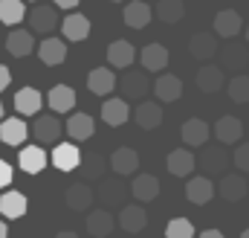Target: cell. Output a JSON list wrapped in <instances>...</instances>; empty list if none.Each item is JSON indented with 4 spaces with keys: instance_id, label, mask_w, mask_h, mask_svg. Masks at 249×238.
Listing matches in <instances>:
<instances>
[{
    "instance_id": "4fadbf2b",
    "label": "cell",
    "mask_w": 249,
    "mask_h": 238,
    "mask_svg": "<svg viewBox=\"0 0 249 238\" xmlns=\"http://www.w3.org/2000/svg\"><path fill=\"white\" fill-rule=\"evenodd\" d=\"M214 189H217V195H220L226 203H238V200L247 198L249 186H247V180H244V175H223Z\"/></svg>"
},
{
    "instance_id": "836d02e7",
    "label": "cell",
    "mask_w": 249,
    "mask_h": 238,
    "mask_svg": "<svg viewBox=\"0 0 249 238\" xmlns=\"http://www.w3.org/2000/svg\"><path fill=\"white\" fill-rule=\"evenodd\" d=\"M6 50H9L15 59H26V56L35 50V38H32V32H29V29H15V32H9V38H6Z\"/></svg>"
},
{
    "instance_id": "f5cc1de1",
    "label": "cell",
    "mask_w": 249,
    "mask_h": 238,
    "mask_svg": "<svg viewBox=\"0 0 249 238\" xmlns=\"http://www.w3.org/2000/svg\"><path fill=\"white\" fill-rule=\"evenodd\" d=\"M110 3H122V0H110Z\"/></svg>"
},
{
    "instance_id": "9c48e42d",
    "label": "cell",
    "mask_w": 249,
    "mask_h": 238,
    "mask_svg": "<svg viewBox=\"0 0 249 238\" xmlns=\"http://www.w3.org/2000/svg\"><path fill=\"white\" fill-rule=\"evenodd\" d=\"M212 26H214V35H220V38H238L241 29H244V20H241V15L235 9H220L214 15Z\"/></svg>"
},
{
    "instance_id": "5b68a950",
    "label": "cell",
    "mask_w": 249,
    "mask_h": 238,
    "mask_svg": "<svg viewBox=\"0 0 249 238\" xmlns=\"http://www.w3.org/2000/svg\"><path fill=\"white\" fill-rule=\"evenodd\" d=\"M180 137H183V142H186L188 148H203V145L209 142V137H212V128H209L206 119L194 117V119H186V122H183Z\"/></svg>"
},
{
    "instance_id": "74e56055",
    "label": "cell",
    "mask_w": 249,
    "mask_h": 238,
    "mask_svg": "<svg viewBox=\"0 0 249 238\" xmlns=\"http://www.w3.org/2000/svg\"><path fill=\"white\" fill-rule=\"evenodd\" d=\"M154 15L162 20V23H180L186 18V3L183 0H160Z\"/></svg>"
},
{
    "instance_id": "7bdbcfd3",
    "label": "cell",
    "mask_w": 249,
    "mask_h": 238,
    "mask_svg": "<svg viewBox=\"0 0 249 238\" xmlns=\"http://www.w3.org/2000/svg\"><path fill=\"white\" fill-rule=\"evenodd\" d=\"M12 178H15V172H12V166H9L6 160H0V189H6V186L12 183Z\"/></svg>"
},
{
    "instance_id": "83f0119b",
    "label": "cell",
    "mask_w": 249,
    "mask_h": 238,
    "mask_svg": "<svg viewBox=\"0 0 249 238\" xmlns=\"http://www.w3.org/2000/svg\"><path fill=\"white\" fill-rule=\"evenodd\" d=\"M133 119H136V125H139L142 131L160 128V125H162V108H160V102H139Z\"/></svg>"
},
{
    "instance_id": "4316f807",
    "label": "cell",
    "mask_w": 249,
    "mask_h": 238,
    "mask_svg": "<svg viewBox=\"0 0 249 238\" xmlns=\"http://www.w3.org/2000/svg\"><path fill=\"white\" fill-rule=\"evenodd\" d=\"M26 195H20V192H3L0 195V215L3 218H9V221H18V218H23L26 215Z\"/></svg>"
},
{
    "instance_id": "2e32d148",
    "label": "cell",
    "mask_w": 249,
    "mask_h": 238,
    "mask_svg": "<svg viewBox=\"0 0 249 238\" xmlns=\"http://www.w3.org/2000/svg\"><path fill=\"white\" fill-rule=\"evenodd\" d=\"M214 195H217V189H214L212 178H206V175H197V178H191L186 183V198L191 200V203H197V206L209 203Z\"/></svg>"
},
{
    "instance_id": "44dd1931",
    "label": "cell",
    "mask_w": 249,
    "mask_h": 238,
    "mask_svg": "<svg viewBox=\"0 0 249 238\" xmlns=\"http://www.w3.org/2000/svg\"><path fill=\"white\" fill-rule=\"evenodd\" d=\"M212 134L217 137V142H226V145L241 142V137H244V122L238 117H220L217 125L212 128Z\"/></svg>"
},
{
    "instance_id": "60d3db41",
    "label": "cell",
    "mask_w": 249,
    "mask_h": 238,
    "mask_svg": "<svg viewBox=\"0 0 249 238\" xmlns=\"http://www.w3.org/2000/svg\"><path fill=\"white\" fill-rule=\"evenodd\" d=\"M194 224L188 221V218H174V221H168V227H165V238H194Z\"/></svg>"
},
{
    "instance_id": "4dcf8cb0",
    "label": "cell",
    "mask_w": 249,
    "mask_h": 238,
    "mask_svg": "<svg viewBox=\"0 0 249 238\" xmlns=\"http://www.w3.org/2000/svg\"><path fill=\"white\" fill-rule=\"evenodd\" d=\"M38 59L44 61L47 67H58L67 59V44L61 38H44L41 47H38Z\"/></svg>"
},
{
    "instance_id": "ee69618b",
    "label": "cell",
    "mask_w": 249,
    "mask_h": 238,
    "mask_svg": "<svg viewBox=\"0 0 249 238\" xmlns=\"http://www.w3.org/2000/svg\"><path fill=\"white\" fill-rule=\"evenodd\" d=\"M9 81H12V73H9V67H3V64H0V90H6V87H9Z\"/></svg>"
},
{
    "instance_id": "b9f144b4",
    "label": "cell",
    "mask_w": 249,
    "mask_h": 238,
    "mask_svg": "<svg viewBox=\"0 0 249 238\" xmlns=\"http://www.w3.org/2000/svg\"><path fill=\"white\" fill-rule=\"evenodd\" d=\"M232 163H235V166H238V169L247 175V172H249V142H244V145H238V148H235V154H232Z\"/></svg>"
},
{
    "instance_id": "e575fe53",
    "label": "cell",
    "mask_w": 249,
    "mask_h": 238,
    "mask_svg": "<svg viewBox=\"0 0 249 238\" xmlns=\"http://www.w3.org/2000/svg\"><path fill=\"white\" fill-rule=\"evenodd\" d=\"M142 67L145 70H151V73H160V70H165L168 67V61H171V56H168V50L162 47V44H148L145 50H142Z\"/></svg>"
},
{
    "instance_id": "6da1fadb",
    "label": "cell",
    "mask_w": 249,
    "mask_h": 238,
    "mask_svg": "<svg viewBox=\"0 0 249 238\" xmlns=\"http://www.w3.org/2000/svg\"><path fill=\"white\" fill-rule=\"evenodd\" d=\"M197 166L203 169L206 178H214V175H223L226 166H229V154L223 145H203L200 157H197Z\"/></svg>"
},
{
    "instance_id": "d590c367",
    "label": "cell",
    "mask_w": 249,
    "mask_h": 238,
    "mask_svg": "<svg viewBox=\"0 0 249 238\" xmlns=\"http://www.w3.org/2000/svg\"><path fill=\"white\" fill-rule=\"evenodd\" d=\"M127 117H130V108H127V102H124V99H107V102L102 105V119H105L110 128L124 125Z\"/></svg>"
},
{
    "instance_id": "d6a6232c",
    "label": "cell",
    "mask_w": 249,
    "mask_h": 238,
    "mask_svg": "<svg viewBox=\"0 0 249 238\" xmlns=\"http://www.w3.org/2000/svg\"><path fill=\"white\" fill-rule=\"evenodd\" d=\"M47 102L53 108V114H70L75 108V90L67 87V84H55L50 93H47Z\"/></svg>"
},
{
    "instance_id": "8992f818",
    "label": "cell",
    "mask_w": 249,
    "mask_h": 238,
    "mask_svg": "<svg viewBox=\"0 0 249 238\" xmlns=\"http://www.w3.org/2000/svg\"><path fill=\"white\" fill-rule=\"evenodd\" d=\"M116 224L122 227L124 233H142V230L148 227V212H145L139 203H124L122 209H119Z\"/></svg>"
},
{
    "instance_id": "3957f363",
    "label": "cell",
    "mask_w": 249,
    "mask_h": 238,
    "mask_svg": "<svg viewBox=\"0 0 249 238\" xmlns=\"http://www.w3.org/2000/svg\"><path fill=\"white\" fill-rule=\"evenodd\" d=\"M93 200H96V192L90 189L87 180H78V183L67 186V192H64V203H67L72 212H87V209L93 206Z\"/></svg>"
},
{
    "instance_id": "8d00e7d4",
    "label": "cell",
    "mask_w": 249,
    "mask_h": 238,
    "mask_svg": "<svg viewBox=\"0 0 249 238\" xmlns=\"http://www.w3.org/2000/svg\"><path fill=\"white\" fill-rule=\"evenodd\" d=\"M105 157L102 154H96V151H90V154H81V163H78V172H81V178L87 180H102L105 178Z\"/></svg>"
},
{
    "instance_id": "52a82bcc",
    "label": "cell",
    "mask_w": 249,
    "mask_h": 238,
    "mask_svg": "<svg viewBox=\"0 0 249 238\" xmlns=\"http://www.w3.org/2000/svg\"><path fill=\"white\" fill-rule=\"evenodd\" d=\"M165 166H168V172H171L174 178H191V172L197 169V157H194L191 148H174V151L168 154Z\"/></svg>"
},
{
    "instance_id": "ac0fdd59",
    "label": "cell",
    "mask_w": 249,
    "mask_h": 238,
    "mask_svg": "<svg viewBox=\"0 0 249 238\" xmlns=\"http://www.w3.org/2000/svg\"><path fill=\"white\" fill-rule=\"evenodd\" d=\"M160 180L154 178V175H136L133 183H130V195L139 200V203H151V200H157L160 198Z\"/></svg>"
},
{
    "instance_id": "603a6c76",
    "label": "cell",
    "mask_w": 249,
    "mask_h": 238,
    "mask_svg": "<svg viewBox=\"0 0 249 238\" xmlns=\"http://www.w3.org/2000/svg\"><path fill=\"white\" fill-rule=\"evenodd\" d=\"M113 227H116V218H113V212H107V209H93V212L87 215V233L93 238H107L113 233Z\"/></svg>"
},
{
    "instance_id": "e0dca14e",
    "label": "cell",
    "mask_w": 249,
    "mask_h": 238,
    "mask_svg": "<svg viewBox=\"0 0 249 238\" xmlns=\"http://www.w3.org/2000/svg\"><path fill=\"white\" fill-rule=\"evenodd\" d=\"M122 18H124V26L127 29H145L151 23V18H154V9L148 3H142V0H133V3L124 6Z\"/></svg>"
},
{
    "instance_id": "ab89813d",
    "label": "cell",
    "mask_w": 249,
    "mask_h": 238,
    "mask_svg": "<svg viewBox=\"0 0 249 238\" xmlns=\"http://www.w3.org/2000/svg\"><path fill=\"white\" fill-rule=\"evenodd\" d=\"M229 99L238 102V105H247L249 102V76L238 73V76L229 81Z\"/></svg>"
},
{
    "instance_id": "f35d334b",
    "label": "cell",
    "mask_w": 249,
    "mask_h": 238,
    "mask_svg": "<svg viewBox=\"0 0 249 238\" xmlns=\"http://www.w3.org/2000/svg\"><path fill=\"white\" fill-rule=\"evenodd\" d=\"M26 18V6L20 0H0V23L15 26Z\"/></svg>"
},
{
    "instance_id": "f907efd6",
    "label": "cell",
    "mask_w": 249,
    "mask_h": 238,
    "mask_svg": "<svg viewBox=\"0 0 249 238\" xmlns=\"http://www.w3.org/2000/svg\"><path fill=\"white\" fill-rule=\"evenodd\" d=\"M0 122H3V102H0Z\"/></svg>"
},
{
    "instance_id": "7a4b0ae2",
    "label": "cell",
    "mask_w": 249,
    "mask_h": 238,
    "mask_svg": "<svg viewBox=\"0 0 249 238\" xmlns=\"http://www.w3.org/2000/svg\"><path fill=\"white\" fill-rule=\"evenodd\" d=\"M26 20H29V26H32L29 32H38V35H50L55 26H61L55 6H47V3H41V6H35L32 12H26Z\"/></svg>"
},
{
    "instance_id": "f6af8a7d",
    "label": "cell",
    "mask_w": 249,
    "mask_h": 238,
    "mask_svg": "<svg viewBox=\"0 0 249 238\" xmlns=\"http://www.w3.org/2000/svg\"><path fill=\"white\" fill-rule=\"evenodd\" d=\"M53 3H55L58 9H75V6H78L81 0H53Z\"/></svg>"
},
{
    "instance_id": "484cf974",
    "label": "cell",
    "mask_w": 249,
    "mask_h": 238,
    "mask_svg": "<svg viewBox=\"0 0 249 238\" xmlns=\"http://www.w3.org/2000/svg\"><path fill=\"white\" fill-rule=\"evenodd\" d=\"M41 105H44V96H41L35 87H20V90L15 93V111H18L20 117H35V114L41 111Z\"/></svg>"
},
{
    "instance_id": "7c38bea8",
    "label": "cell",
    "mask_w": 249,
    "mask_h": 238,
    "mask_svg": "<svg viewBox=\"0 0 249 238\" xmlns=\"http://www.w3.org/2000/svg\"><path fill=\"white\" fill-rule=\"evenodd\" d=\"M61 119H55V114H44V117H38L32 122V137L38 139V142H58V137H61Z\"/></svg>"
},
{
    "instance_id": "bcb514c9",
    "label": "cell",
    "mask_w": 249,
    "mask_h": 238,
    "mask_svg": "<svg viewBox=\"0 0 249 238\" xmlns=\"http://www.w3.org/2000/svg\"><path fill=\"white\" fill-rule=\"evenodd\" d=\"M197 238H226V236H223L220 230H206V233H200Z\"/></svg>"
},
{
    "instance_id": "5bb4252c",
    "label": "cell",
    "mask_w": 249,
    "mask_h": 238,
    "mask_svg": "<svg viewBox=\"0 0 249 238\" xmlns=\"http://www.w3.org/2000/svg\"><path fill=\"white\" fill-rule=\"evenodd\" d=\"M127 192H130V186H124L122 180L105 178L102 186H99V192H96V198L105 203V209H107V206H124V195H127Z\"/></svg>"
},
{
    "instance_id": "277c9868",
    "label": "cell",
    "mask_w": 249,
    "mask_h": 238,
    "mask_svg": "<svg viewBox=\"0 0 249 238\" xmlns=\"http://www.w3.org/2000/svg\"><path fill=\"white\" fill-rule=\"evenodd\" d=\"M217 35L214 32H194L191 35V41H188V53L194 56L197 61H203V64H209V61L217 56Z\"/></svg>"
},
{
    "instance_id": "30bf717a",
    "label": "cell",
    "mask_w": 249,
    "mask_h": 238,
    "mask_svg": "<svg viewBox=\"0 0 249 238\" xmlns=\"http://www.w3.org/2000/svg\"><path fill=\"white\" fill-rule=\"evenodd\" d=\"M223 84H226V73L220 64H203L197 70V87L203 93H217V90H223Z\"/></svg>"
},
{
    "instance_id": "c3c4849f",
    "label": "cell",
    "mask_w": 249,
    "mask_h": 238,
    "mask_svg": "<svg viewBox=\"0 0 249 238\" xmlns=\"http://www.w3.org/2000/svg\"><path fill=\"white\" fill-rule=\"evenodd\" d=\"M55 238H78V236H75V233H70V230H64V233H58Z\"/></svg>"
},
{
    "instance_id": "7dc6e473",
    "label": "cell",
    "mask_w": 249,
    "mask_h": 238,
    "mask_svg": "<svg viewBox=\"0 0 249 238\" xmlns=\"http://www.w3.org/2000/svg\"><path fill=\"white\" fill-rule=\"evenodd\" d=\"M0 238H9V230H6V221L0 218Z\"/></svg>"
},
{
    "instance_id": "f546056e",
    "label": "cell",
    "mask_w": 249,
    "mask_h": 238,
    "mask_svg": "<svg viewBox=\"0 0 249 238\" xmlns=\"http://www.w3.org/2000/svg\"><path fill=\"white\" fill-rule=\"evenodd\" d=\"M67 134H70V139L84 142V139H90L96 134V122H93L90 114H72L67 119Z\"/></svg>"
},
{
    "instance_id": "8fae6325",
    "label": "cell",
    "mask_w": 249,
    "mask_h": 238,
    "mask_svg": "<svg viewBox=\"0 0 249 238\" xmlns=\"http://www.w3.org/2000/svg\"><path fill=\"white\" fill-rule=\"evenodd\" d=\"M119 84V90H122V96H124V102L130 99V102H136V99H142V96H148V76L145 73H124L122 79L116 81Z\"/></svg>"
},
{
    "instance_id": "ffe728a7",
    "label": "cell",
    "mask_w": 249,
    "mask_h": 238,
    "mask_svg": "<svg viewBox=\"0 0 249 238\" xmlns=\"http://www.w3.org/2000/svg\"><path fill=\"white\" fill-rule=\"evenodd\" d=\"M110 169L119 175V178H127V175H136V169H139V154L133 151V148H116L113 154H110Z\"/></svg>"
},
{
    "instance_id": "f1b7e54d",
    "label": "cell",
    "mask_w": 249,
    "mask_h": 238,
    "mask_svg": "<svg viewBox=\"0 0 249 238\" xmlns=\"http://www.w3.org/2000/svg\"><path fill=\"white\" fill-rule=\"evenodd\" d=\"M133 59H136V50H133V44L124 41V38L113 41V44L107 47V61H110V67H116V70H127V67L133 64Z\"/></svg>"
},
{
    "instance_id": "9a60e30c",
    "label": "cell",
    "mask_w": 249,
    "mask_h": 238,
    "mask_svg": "<svg viewBox=\"0 0 249 238\" xmlns=\"http://www.w3.org/2000/svg\"><path fill=\"white\" fill-rule=\"evenodd\" d=\"M47 163H50V157H47V151H44L41 145H26V148H20V154H18V166H20L26 175L44 172Z\"/></svg>"
},
{
    "instance_id": "d4e9b609",
    "label": "cell",
    "mask_w": 249,
    "mask_h": 238,
    "mask_svg": "<svg viewBox=\"0 0 249 238\" xmlns=\"http://www.w3.org/2000/svg\"><path fill=\"white\" fill-rule=\"evenodd\" d=\"M154 93H157V99H160V102H177V99L183 96V79H180V76H174V73H165V76H160V79H157Z\"/></svg>"
},
{
    "instance_id": "cb8c5ba5",
    "label": "cell",
    "mask_w": 249,
    "mask_h": 238,
    "mask_svg": "<svg viewBox=\"0 0 249 238\" xmlns=\"http://www.w3.org/2000/svg\"><path fill=\"white\" fill-rule=\"evenodd\" d=\"M87 87H90V93H96V96H107V93H113V87H116V76H113V70H110V67H96V70H90V76H87Z\"/></svg>"
},
{
    "instance_id": "816d5d0a",
    "label": "cell",
    "mask_w": 249,
    "mask_h": 238,
    "mask_svg": "<svg viewBox=\"0 0 249 238\" xmlns=\"http://www.w3.org/2000/svg\"><path fill=\"white\" fill-rule=\"evenodd\" d=\"M247 44H249V26H247Z\"/></svg>"
},
{
    "instance_id": "ba28073f",
    "label": "cell",
    "mask_w": 249,
    "mask_h": 238,
    "mask_svg": "<svg viewBox=\"0 0 249 238\" xmlns=\"http://www.w3.org/2000/svg\"><path fill=\"white\" fill-rule=\"evenodd\" d=\"M217 53H220V67L229 73H241L249 67V44H229L226 50Z\"/></svg>"
},
{
    "instance_id": "d6986e66",
    "label": "cell",
    "mask_w": 249,
    "mask_h": 238,
    "mask_svg": "<svg viewBox=\"0 0 249 238\" xmlns=\"http://www.w3.org/2000/svg\"><path fill=\"white\" fill-rule=\"evenodd\" d=\"M53 166L58 169V172H75L78 169V163H81V151H78V145H72V142H61V145H55V151H53Z\"/></svg>"
},
{
    "instance_id": "681fc988",
    "label": "cell",
    "mask_w": 249,
    "mask_h": 238,
    "mask_svg": "<svg viewBox=\"0 0 249 238\" xmlns=\"http://www.w3.org/2000/svg\"><path fill=\"white\" fill-rule=\"evenodd\" d=\"M241 238H249V227H247V230H244V233H241Z\"/></svg>"
},
{
    "instance_id": "1f68e13d",
    "label": "cell",
    "mask_w": 249,
    "mask_h": 238,
    "mask_svg": "<svg viewBox=\"0 0 249 238\" xmlns=\"http://www.w3.org/2000/svg\"><path fill=\"white\" fill-rule=\"evenodd\" d=\"M61 32H64L67 41H84V38L90 35V18H84V15H78V12L67 15L61 20Z\"/></svg>"
},
{
    "instance_id": "7402d4cb",
    "label": "cell",
    "mask_w": 249,
    "mask_h": 238,
    "mask_svg": "<svg viewBox=\"0 0 249 238\" xmlns=\"http://www.w3.org/2000/svg\"><path fill=\"white\" fill-rule=\"evenodd\" d=\"M26 134H29V128H26V122L18 117H9L0 122V142L3 145H12V148H18L23 139H26Z\"/></svg>"
}]
</instances>
